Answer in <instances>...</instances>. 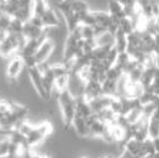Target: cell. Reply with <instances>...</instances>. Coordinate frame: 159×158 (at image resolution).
<instances>
[{
  "label": "cell",
  "mask_w": 159,
  "mask_h": 158,
  "mask_svg": "<svg viewBox=\"0 0 159 158\" xmlns=\"http://www.w3.org/2000/svg\"><path fill=\"white\" fill-rule=\"evenodd\" d=\"M80 32L83 40H94L96 38L95 31L93 26H88V25H80Z\"/></svg>",
  "instance_id": "10"
},
{
  "label": "cell",
  "mask_w": 159,
  "mask_h": 158,
  "mask_svg": "<svg viewBox=\"0 0 159 158\" xmlns=\"http://www.w3.org/2000/svg\"><path fill=\"white\" fill-rule=\"evenodd\" d=\"M115 40H114V48L120 53H126L127 50V35L122 31L118 30L116 33L114 35Z\"/></svg>",
  "instance_id": "7"
},
{
  "label": "cell",
  "mask_w": 159,
  "mask_h": 158,
  "mask_svg": "<svg viewBox=\"0 0 159 158\" xmlns=\"http://www.w3.org/2000/svg\"><path fill=\"white\" fill-rule=\"evenodd\" d=\"M103 94V88L102 83L96 81V80H90L86 83L84 87V93H83V98L88 101L93 99H96Z\"/></svg>",
  "instance_id": "4"
},
{
  "label": "cell",
  "mask_w": 159,
  "mask_h": 158,
  "mask_svg": "<svg viewBox=\"0 0 159 158\" xmlns=\"http://www.w3.org/2000/svg\"><path fill=\"white\" fill-rule=\"evenodd\" d=\"M58 112L62 120V125L64 131L71 127L73 120L76 115V98L69 91L58 93L56 96Z\"/></svg>",
  "instance_id": "1"
},
{
  "label": "cell",
  "mask_w": 159,
  "mask_h": 158,
  "mask_svg": "<svg viewBox=\"0 0 159 158\" xmlns=\"http://www.w3.org/2000/svg\"><path fill=\"white\" fill-rule=\"evenodd\" d=\"M96 44L98 45H114V40H115V36L111 32H105L102 33L101 36L96 37Z\"/></svg>",
  "instance_id": "9"
},
{
  "label": "cell",
  "mask_w": 159,
  "mask_h": 158,
  "mask_svg": "<svg viewBox=\"0 0 159 158\" xmlns=\"http://www.w3.org/2000/svg\"><path fill=\"white\" fill-rule=\"evenodd\" d=\"M107 11L114 18L122 19L124 17H126L125 14V7L120 4L118 0H107Z\"/></svg>",
  "instance_id": "5"
},
{
  "label": "cell",
  "mask_w": 159,
  "mask_h": 158,
  "mask_svg": "<svg viewBox=\"0 0 159 158\" xmlns=\"http://www.w3.org/2000/svg\"><path fill=\"white\" fill-rule=\"evenodd\" d=\"M25 70H26V68H25L24 59H23V57L20 56L19 53L18 55H14L11 58L7 59L5 74H6L8 86L12 87L18 85V79H19L20 75L25 72Z\"/></svg>",
  "instance_id": "2"
},
{
  "label": "cell",
  "mask_w": 159,
  "mask_h": 158,
  "mask_svg": "<svg viewBox=\"0 0 159 158\" xmlns=\"http://www.w3.org/2000/svg\"><path fill=\"white\" fill-rule=\"evenodd\" d=\"M55 48H56V44L51 40H47L44 43L40 44V46L38 48V50H37V53L34 55L37 62H38V64L48 62L50 59L53 50H55Z\"/></svg>",
  "instance_id": "3"
},
{
  "label": "cell",
  "mask_w": 159,
  "mask_h": 158,
  "mask_svg": "<svg viewBox=\"0 0 159 158\" xmlns=\"http://www.w3.org/2000/svg\"><path fill=\"white\" fill-rule=\"evenodd\" d=\"M147 131L150 139L159 138V120L156 115H152L147 120Z\"/></svg>",
  "instance_id": "8"
},
{
  "label": "cell",
  "mask_w": 159,
  "mask_h": 158,
  "mask_svg": "<svg viewBox=\"0 0 159 158\" xmlns=\"http://www.w3.org/2000/svg\"><path fill=\"white\" fill-rule=\"evenodd\" d=\"M152 142H153V147H154L156 153H159V138L152 139Z\"/></svg>",
  "instance_id": "11"
},
{
  "label": "cell",
  "mask_w": 159,
  "mask_h": 158,
  "mask_svg": "<svg viewBox=\"0 0 159 158\" xmlns=\"http://www.w3.org/2000/svg\"><path fill=\"white\" fill-rule=\"evenodd\" d=\"M42 19H43L44 27L57 26L60 24V17H58V12H57L56 8H50L49 7L47 12L43 14Z\"/></svg>",
  "instance_id": "6"
},
{
  "label": "cell",
  "mask_w": 159,
  "mask_h": 158,
  "mask_svg": "<svg viewBox=\"0 0 159 158\" xmlns=\"http://www.w3.org/2000/svg\"><path fill=\"white\" fill-rule=\"evenodd\" d=\"M80 158H88V157H86V156H82V157H80Z\"/></svg>",
  "instance_id": "12"
}]
</instances>
